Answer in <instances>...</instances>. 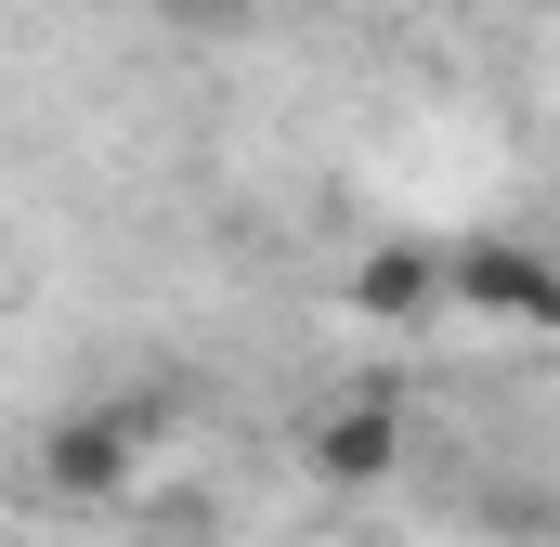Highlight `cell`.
<instances>
[{
  "label": "cell",
  "instance_id": "1",
  "mask_svg": "<svg viewBox=\"0 0 560 547\" xmlns=\"http://www.w3.org/2000/svg\"><path fill=\"white\" fill-rule=\"evenodd\" d=\"M131 456H143V417H118V405H79V417H52L39 430V482L52 496H131Z\"/></svg>",
  "mask_w": 560,
  "mask_h": 547
},
{
  "label": "cell",
  "instance_id": "2",
  "mask_svg": "<svg viewBox=\"0 0 560 547\" xmlns=\"http://www.w3.org/2000/svg\"><path fill=\"white\" fill-rule=\"evenodd\" d=\"M456 300L495 326H560V261L522 235H482V248H456Z\"/></svg>",
  "mask_w": 560,
  "mask_h": 547
},
{
  "label": "cell",
  "instance_id": "3",
  "mask_svg": "<svg viewBox=\"0 0 560 547\" xmlns=\"http://www.w3.org/2000/svg\"><path fill=\"white\" fill-rule=\"evenodd\" d=\"M392 469H405V405H392V392H352V405L313 417V482L365 496V482H392Z\"/></svg>",
  "mask_w": 560,
  "mask_h": 547
},
{
  "label": "cell",
  "instance_id": "4",
  "mask_svg": "<svg viewBox=\"0 0 560 547\" xmlns=\"http://www.w3.org/2000/svg\"><path fill=\"white\" fill-rule=\"evenodd\" d=\"M443 300H456V261H443V248H405V235H392V248L352 261V313H378V326H418Z\"/></svg>",
  "mask_w": 560,
  "mask_h": 547
},
{
  "label": "cell",
  "instance_id": "5",
  "mask_svg": "<svg viewBox=\"0 0 560 547\" xmlns=\"http://www.w3.org/2000/svg\"><path fill=\"white\" fill-rule=\"evenodd\" d=\"M170 13H183V26H235L248 0H170Z\"/></svg>",
  "mask_w": 560,
  "mask_h": 547
}]
</instances>
